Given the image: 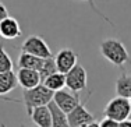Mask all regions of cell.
<instances>
[{
    "label": "cell",
    "instance_id": "6da1fadb",
    "mask_svg": "<svg viewBox=\"0 0 131 127\" xmlns=\"http://www.w3.org/2000/svg\"><path fill=\"white\" fill-rule=\"evenodd\" d=\"M99 49H101L102 56L114 66L121 67L123 64L131 61L126 46L117 39H105V41L101 42Z\"/></svg>",
    "mask_w": 131,
    "mask_h": 127
},
{
    "label": "cell",
    "instance_id": "7a4b0ae2",
    "mask_svg": "<svg viewBox=\"0 0 131 127\" xmlns=\"http://www.w3.org/2000/svg\"><path fill=\"white\" fill-rule=\"evenodd\" d=\"M53 94H54V92L50 91V89H49L45 84H42V82H40L39 85L34 87V88L24 89L23 91V101H24V105H25V108H27L28 116L31 114L34 108L48 105L53 99Z\"/></svg>",
    "mask_w": 131,
    "mask_h": 127
},
{
    "label": "cell",
    "instance_id": "3957f363",
    "mask_svg": "<svg viewBox=\"0 0 131 127\" xmlns=\"http://www.w3.org/2000/svg\"><path fill=\"white\" fill-rule=\"evenodd\" d=\"M103 114L105 117H109V119H113L116 122H123V120H127L128 116L131 114V102L128 98L124 97H117L110 99L107 102V105L103 109Z\"/></svg>",
    "mask_w": 131,
    "mask_h": 127
},
{
    "label": "cell",
    "instance_id": "277c9868",
    "mask_svg": "<svg viewBox=\"0 0 131 127\" xmlns=\"http://www.w3.org/2000/svg\"><path fill=\"white\" fill-rule=\"evenodd\" d=\"M88 84L86 70L81 64L77 63L68 73H66V87L73 92L84 91Z\"/></svg>",
    "mask_w": 131,
    "mask_h": 127
},
{
    "label": "cell",
    "instance_id": "5b68a950",
    "mask_svg": "<svg viewBox=\"0 0 131 127\" xmlns=\"http://www.w3.org/2000/svg\"><path fill=\"white\" fill-rule=\"evenodd\" d=\"M21 52L25 53H31L34 56H38L42 59L52 57V52L49 45L40 38L39 35H31L24 41L23 46H21Z\"/></svg>",
    "mask_w": 131,
    "mask_h": 127
},
{
    "label": "cell",
    "instance_id": "8992f818",
    "mask_svg": "<svg viewBox=\"0 0 131 127\" xmlns=\"http://www.w3.org/2000/svg\"><path fill=\"white\" fill-rule=\"evenodd\" d=\"M53 102L63 112L68 113L80 103V97H78V92H73V91L68 92V91H64V88H63L53 94Z\"/></svg>",
    "mask_w": 131,
    "mask_h": 127
},
{
    "label": "cell",
    "instance_id": "52a82bcc",
    "mask_svg": "<svg viewBox=\"0 0 131 127\" xmlns=\"http://www.w3.org/2000/svg\"><path fill=\"white\" fill-rule=\"evenodd\" d=\"M67 120H68V126L70 127H81L84 124H88L95 120L92 113H89L86 110V108L84 106V103H80L74 108L73 110L67 113Z\"/></svg>",
    "mask_w": 131,
    "mask_h": 127
},
{
    "label": "cell",
    "instance_id": "ba28073f",
    "mask_svg": "<svg viewBox=\"0 0 131 127\" xmlns=\"http://www.w3.org/2000/svg\"><path fill=\"white\" fill-rule=\"evenodd\" d=\"M56 61V67L57 71L60 73H68L78 61V53L73 50V49H61L54 57Z\"/></svg>",
    "mask_w": 131,
    "mask_h": 127
},
{
    "label": "cell",
    "instance_id": "9c48e42d",
    "mask_svg": "<svg viewBox=\"0 0 131 127\" xmlns=\"http://www.w3.org/2000/svg\"><path fill=\"white\" fill-rule=\"evenodd\" d=\"M21 25L14 17L7 15L0 21V36L3 39H17L18 36H21Z\"/></svg>",
    "mask_w": 131,
    "mask_h": 127
},
{
    "label": "cell",
    "instance_id": "30bf717a",
    "mask_svg": "<svg viewBox=\"0 0 131 127\" xmlns=\"http://www.w3.org/2000/svg\"><path fill=\"white\" fill-rule=\"evenodd\" d=\"M17 81H18V85H21L24 89L34 88V87L39 85L42 82L39 71L32 69H20L17 73Z\"/></svg>",
    "mask_w": 131,
    "mask_h": 127
},
{
    "label": "cell",
    "instance_id": "8fae6325",
    "mask_svg": "<svg viewBox=\"0 0 131 127\" xmlns=\"http://www.w3.org/2000/svg\"><path fill=\"white\" fill-rule=\"evenodd\" d=\"M29 117L38 127H52V113L48 105L34 108Z\"/></svg>",
    "mask_w": 131,
    "mask_h": 127
},
{
    "label": "cell",
    "instance_id": "7c38bea8",
    "mask_svg": "<svg viewBox=\"0 0 131 127\" xmlns=\"http://www.w3.org/2000/svg\"><path fill=\"white\" fill-rule=\"evenodd\" d=\"M17 64H18L20 69H32V70H38L39 71V69L43 64V59L38 57V56H34V55H31V53L21 52Z\"/></svg>",
    "mask_w": 131,
    "mask_h": 127
},
{
    "label": "cell",
    "instance_id": "4fadbf2b",
    "mask_svg": "<svg viewBox=\"0 0 131 127\" xmlns=\"http://www.w3.org/2000/svg\"><path fill=\"white\" fill-rule=\"evenodd\" d=\"M52 113V127H70L67 120V113L63 112L57 105L53 102V99L48 103Z\"/></svg>",
    "mask_w": 131,
    "mask_h": 127
},
{
    "label": "cell",
    "instance_id": "5bb4252c",
    "mask_svg": "<svg viewBox=\"0 0 131 127\" xmlns=\"http://www.w3.org/2000/svg\"><path fill=\"white\" fill-rule=\"evenodd\" d=\"M18 85L17 74L14 71L0 73V95H6Z\"/></svg>",
    "mask_w": 131,
    "mask_h": 127
},
{
    "label": "cell",
    "instance_id": "9a60e30c",
    "mask_svg": "<svg viewBox=\"0 0 131 127\" xmlns=\"http://www.w3.org/2000/svg\"><path fill=\"white\" fill-rule=\"evenodd\" d=\"M116 94L118 97L130 98L131 97V74L121 73L116 81Z\"/></svg>",
    "mask_w": 131,
    "mask_h": 127
},
{
    "label": "cell",
    "instance_id": "2e32d148",
    "mask_svg": "<svg viewBox=\"0 0 131 127\" xmlns=\"http://www.w3.org/2000/svg\"><path fill=\"white\" fill-rule=\"evenodd\" d=\"M42 84H45L53 92L60 91V89H63L66 87V74L60 73V71H56V73L50 74Z\"/></svg>",
    "mask_w": 131,
    "mask_h": 127
},
{
    "label": "cell",
    "instance_id": "e0dca14e",
    "mask_svg": "<svg viewBox=\"0 0 131 127\" xmlns=\"http://www.w3.org/2000/svg\"><path fill=\"white\" fill-rule=\"evenodd\" d=\"M57 71V67H56V61L54 57H48V59H43V64L42 67L39 69V76H40V81H45L50 74L56 73Z\"/></svg>",
    "mask_w": 131,
    "mask_h": 127
},
{
    "label": "cell",
    "instance_id": "ac0fdd59",
    "mask_svg": "<svg viewBox=\"0 0 131 127\" xmlns=\"http://www.w3.org/2000/svg\"><path fill=\"white\" fill-rule=\"evenodd\" d=\"M6 71H13V60L10 55L6 52L4 46L0 45V73H6Z\"/></svg>",
    "mask_w": 131,
    "mask_h": 127
},
{
    "label": "cell",
    "instance_id": "d6986e66",
    "mask_svg": "<svg viewBox=\"0 0 131 127\" xmlns=\"http://www.w3.org/2000/svg\"><path fill=\"white\" fill-rule=\"evenodd\" d=\"M82 2H86V3H88V4L91 6V8H92V10L95 11V13L98 14L99 17H102V18H103V20L106 21V23H109L110 25H114V24H113V21H110V18H107L105 14H102V13H101V10H99V8L95 6V0H82Z\"/></svg>",
    "mask_w": 131,
    "mask_h": 127
},
{
    "label": "cell",
    "instance_id": "ffe728a7",
    "mask_svg": "<svg viewBox=\"0 0 131 127\" xmlns=\"http://www.w3.org/2000/svg\"><path fill=\"white\" fill-rule=\"evenodd\" d=\"M99 127H120V123L116 122V120H113V119L105 117V119L99 123Z\"/></svg>",
    "mask_w": 131,
    "mask_h": 127
},
{
    "label": "cell",
    "instance_id": "44dd1931",
    "mask_svg": "<svg viewBox=\"0 0 131 127\" xmlns=\"http://www.w3.org/2000/svg\"><path fill=\"white\" fill-rule=\"evenodd\" d=\"M8 15V10H7V7H6L4 4H3L2 2H0V21L3 20V18H6Z\"/></svg>",
    "mask_w": 131,
    "mask_h": 127
},
{
    "label": "cell",
    "instance_id": "7402d4cb",
    "mask_svg": "<svg viewBox=\"0 0 131 127\" xmlns=\"http://www.w3.org/2000/svg\"><path fill=\"white\" fill-rule=\"evenodd\" d=\"M120 127H131V120H123V122H120Z\"/></svg>",
    "mask_w": 131,
    "mask_h": 127
},
{
    "label": "cell",
    "instance_id": "603a6c76",
    "mask_svg": "<svg viewBox=\"0 0 131 127\" xmlns=\"http://www.w3.org/2000/svg\"><path fill=\"white\" fill-rule=\"evenodd\" d=\"M81 127H99V123H96L95 120L91 123H88V124H84V126H81Z\"/></svg>",
    "mask_w": 131,
    "mask_h": 127
},
{
    "label": "cell",
    "instance_id": "cb8c5ba5",
    "mask_svg": "<svg viewBox=\"0 0 131 127\" xmlns=\"http://www.w3.org/2000/svg\"><path fill=\"white\" fill-rule=\"evenodd\" d=\"M128 99H130V102H131V97H130V98H128Z\"/></svg>",
    "mask_w": 131,
    "mask_h": 127
},
{
    "label": "cell",
    "instance_id": "d4e9b609",
    "mask_svg": "<svg viewBox=\"0 0 131 127\" xmlns=\"http://www.w3.org/2000/svg\"><path fill=\"white\" fill-rule=\"evenodd\" d=\"M21 127H27V126H21Z\"/></svg>",
    "mask_w": 131,
    "mask_h": 127
}]
</instances>
